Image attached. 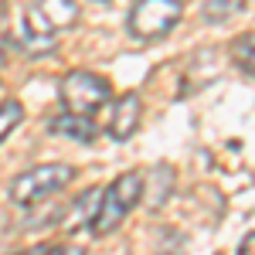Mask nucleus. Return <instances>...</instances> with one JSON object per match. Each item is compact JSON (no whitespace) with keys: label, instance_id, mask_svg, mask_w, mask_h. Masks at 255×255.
Segmentation results:
<instances>
[{"label":"nucleus","instance_id":"obj_1","mask_svg":"<svg viewBox=\"0 0 255 255\" xmlns=\"http://www.w3.org/2000/svg\"><path fill=\"white\" fill-rule=\"evenodd\" d=\"M143 187H146V180H143L139 170H126V174H119L116 180L99 194L96 215H92V221H89V232H92L96 238L113 235L119 225L129 218V211L143 201Z\"/></svg>","mask_w":255,"mask_h":255},{"label":"nucleus","instance_id":"obj_2","mask_svg":"<svg viewBox=\"0 0 255 255\" xmlns=\"http://www.w3.org/2000/svg\"><path fill=\"white\" fill-rule=\"evenodd\" d=\"M72 180H75V167L72 163H41V167H31V170L14 177L10 197L17 204H24V208H34L41 201L55 197L58 191H65Z\"/></svg>","mask_w":255,"mask_h":255},{"label":"nucleus","instance_id":"obj_3","mask_svg":"<svg viewBox=\"0 0 255 255\" xmlns=\"http://www.w3.org/2000/svg\"><path fill=\"white\" fill-rule=\"evenodd\" d=\"M180 17H184L180 0H136L126 20V31H129V38L150 44V41L167 38L180 24Z\"/></svg>","mask_w":255,"mask_h":255},{"label":"nucleus","instance_id":"obj_4","mask_svg":"<svg viewBox=\"0 0 255 255\" xmlns=\"http://www.w3.org/2000/svg\"><path fill=\"white\" fill-rule=\"evenodd\" d=\"M61 92V106L68 113H82V116H96L99 109L113 99V85L96 75V72H85V68H75L68 72L58 85Z\"/></svg>","mask_w":255,"mask_h":255},{"label":"nucleus","instance_id":"obj_5","mask_svg":"<svg viewBox=\"0 0 255 255\" xmlns=\"http://www.w3.org/2000/svg\"><path fill=\"white\" fill-rule=\"evenodd\" d=\"M14 41H17V48L27 55V58H41V55H51L58 44H55V27L48 24V20L41 17L38 10L31 7L24 17H20L17 24V34H14Z\"/></svg>","mask_w":255,"mask_h":255},{"label":"nucleus","instance_id":"obj_6","mask_svg":"<svg viewBox=\"0 0 255 255\" xmlns=\"http://www.w3.org/2000/svg\"><path fill=\"white\" fill-rule=\"evenodd\" d=\"M139 116H143V102H139V96H136V92H126V96H119L116 102H113L106 133L123 143V139H129L133 133H136Z\"/></svg>","mask_w":255,"mask_h":255},{"label":"nucleus","instance_id":"obj_7","mask_svg":"<svg viewBox=\"0 0 255 255\" xmlns=\"http://www.w3.org/2000/svg\"><path fill=\"white\" fill-rule=\"evenodd\" d=\"M48 133L51 136H65V139H75V143H92L96 139V123L92 116H82V113H61V116L48 119Z\"/></svg>","mask_w":255,"mask_h":255},{"label":"nucleus","instance_id":"obj_8","mask_svg":"<svg viewBox=\"0 0 255 255\" xmlns=\"http://www.w3.org/2000/svg\"><path fill=\"white\" fill-rule=\"evenodd\" d=\"M31 7H34L55 31H68V27H75V20H79V3H75V0H34Z\"/></svg>","mask_w":255,"mask_h":255},{"label":"nucleus","instance_id":"obj_9","mask_svg":"<svg viewBox=\"0 0 255 255\" xmlns=\"http://www.w3.org/2000/svg\"><path fill=\"white\" fill-rule=\"evenodd\" d=\"M245 3L249 0H204L201 3V17L208 20V24H225V20H232L235 14H242Z\"/></svg>","mask_w":255,"mask_h":255},{"label":"nucleus","instance_id":"obj_10","mask_svg":"<svg viewBox=\"0 0 255 255\" xmlns=\"http://www.w3.org/2000/svg\"><path fill=\"white\" fill-rule=\"evenodd\" d=\"M232 61H235L238 72L255 75V31H249V34H238V38L232 41Z\"/></svg>","mask_w":255,"mask_h":255},{"label":"nucleus","instance_id":"obj_11","mask_svg":"<svg viewBox=\"0 0 255 255\" xmlns=\"http://www.w3.org/2000/svg\"><path fill=\"white\" fill-rule=\"evenodd\" d=\"M153 180H157V184H153L157 191L150 194V204L160 208V204L170 197V191H174V167H170V163H157V167H153Z\"/></svg>","mask_w":255,"mask_h":255},{"label":"nucleus","instance_id":"obj_12","mask_svg":"<svg viewBox=\"0 0 255 255\" xmlns=\"http://www.w3.org/2000/svg\"><path fill=\"white\" fill-rule=\"evenodd\" d=\"M20 119H24V106L17 99H3L0 102V143L14 133V126H20Z\"/></svg>","mask_w":255,"mask_h":255},{"label":"nucleus","instance_id":"obj_13","mask_svg":"<svg viewBox=\"0 0 255 255\" xmlns=\"http://www.w3.org/2000/svg\"><path fill=\"white\" fill-rule=\"evenodd\" d=\"M44 255H85L82 245H72V242H65V245H55V249H48Z\"/></svg>","mask_w":255,"mask_h":255},{"label":"nucleus","instance_id":"obj_14","mask_svg":"<svg viewBox=\"0 0 255 255\" xmlns=\"http://www.w3.org/2000/svg\"><path fill=\"white\" fill-rule=\"evenodd\" d=\"M238 255H255V232L242 238V245H238Z\"/></svg>","mask_w":255,"mask_h":255},{"label":"nucleus","instance_id":"obj_15","mask_svg":"<svg viewBox=\"0 0 255 255\" xmlns=\"http://www.w3.org/2000/svg\"><path fill=\"white\" fill-rule=\"evenodd\" d=\"M0 65H3V44H0Z\"/></svg>","mask_w":255,"mask_h":255}]
</instances>
